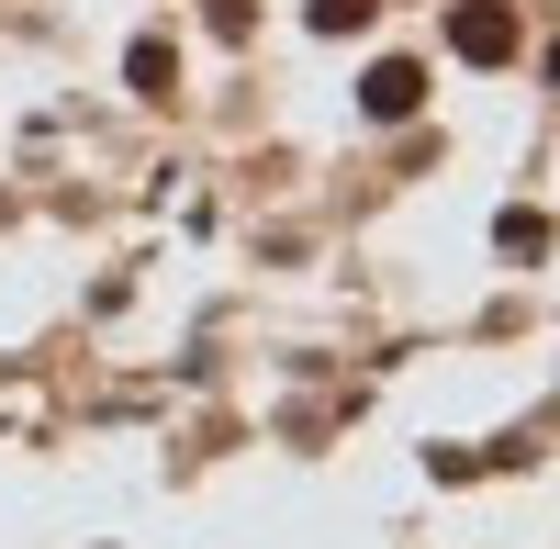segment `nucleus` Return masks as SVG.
Masks as SVG:
<instances>
[{"mask_svg": "<svg viewBox=\"0 0 560 549\" xmlns=\"http://www.w3.org/2000/svg\"><path fill=\"white\" fill-rule=\"evenodd\" d=\"M549 90H560V45H549Z\"/></svg>", "mask_w": 560, "mask_h": 549, "instance_id": "7ed1b4c3", "label": "nucleus"}, {"mask_svg": "<svg viewBox=\"0 0 560 549\" xmlns=\"http://www.w3.org/2000/svg\"><path fill=\"white\" fill-rule=\"evenodd\" d=\"M359 102H370V124H404L415 102H427V68H404V57H393V68H370Z\"/></svg>", "mask_w": 560, "mask_h": 549, "instance_id": "f03ea898", "label": "nucleus"}, {"mask_svg": "<svg viewBox=\"0 0 560 549\" xmlns=\"http://www.w3.org/2000/svg\"><path fill=\"white\" fill-rule=\"evenodd\" d=\"M448 45H459V57H482V68H493V57H516V23H504L493 0H471V12L448 23Z\"/></svg>", "mask_w": 560, "mask_h": 549, "instance_id": "f257e3e1", "label": "nucleus"}]
</instances>
